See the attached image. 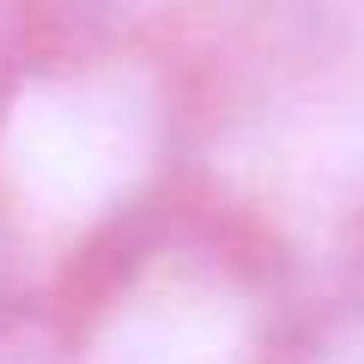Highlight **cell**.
I'll list each match as a JSON object with an SVG mask.
<instances>
[{
  "label": "cell",
  "mask_w": 364,
  "mask_h": 364,
  "mask_svg": "<svg viewBox=\"0 0 364 364\" xmlns=\"http://www.w3.org/2000/svg\"><path fill=\"white\" fill-rule=\"evenodd\" d=\"M182 67L195 195L310 291L364 273V6H328Z\"/></svg>",
  "instance_id": "obj_2"
},
{
  "label": "cell",
  "mask_w": 364,
  "mask_h": 364,
  "mask_svg": "<svg viewBox=\"0 0 364 364\" xmlns=\"http://www.w3.org/2000/svg\"><path fill=\"white\" fill-rule=\"evenodd\" d=\"M37 316V298H31V286H25V273L13 267V255H6V243H0V340L6 334H18V328Z\"/></svg>",
  "instance_id": "obj_5"
},
{
  "label": "cell",
  "mask_w": 364,
  "mask_h": 364,
  "mask_svg": "<svg viewBox=\"0 0 364 364\" xmlns=\"http://www.w3.org/2000/svg\"><path fill=\"white\" fill-rule=\"evenodd\" d=\"M316 291L188 195L43 304L49 364H279Z\"/></svg>",
  "instance_id": "obj_3"
},
{
  "label": "cell",
  "mask_w": 364,
  "mask_h": 364,
  "mask_svg": "<svg viewBox=\"0 0 364 364\" xmlns=\"http://www.w3.org/2000/svg\"><path fill=\"white\" fill-rule=\"evenodd\" d=\"M195 195V97L176 49L73 37L0 61V243L37 310Z\"/></svg>",
  "instance_id": "obj_1"
},
{
  "label": "cell",
  "mask_w": 364,
  "mask_h": 364,
  "mask_svg": "<svg viewBox=\"0 0 364 364\" xmlns=\"http://www.w3.org/2000/svg\"><path fill=\"white\" fill-rule=\"evenodd\" d=\"M279 364H364V273L316 291Z\"/></svg>",
  "instance_id": "obj_4"
}]
</instances>
